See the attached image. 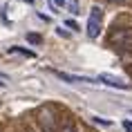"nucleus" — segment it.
<instances>
[{
  "label": "nucleus",
  "instance_id": "f257e3e1",
  "mask_svg": "<svg viewBox=\"0 0 132 132\" xmlns=\"http://www.w3.org/2000/svg\"><path fill=\"white\" fill-rule=\"evenodd\" d=\"M103 29V9L101 7H92L90 9V18H87V36L90 38H98Z\"/></svg>",
  "mask_w": 132,
  "mask_h": 132
},
{
  "label": "nucleus",
  "instance_id": "f8f14e48",
  "mask_svg": "<svg viewBox=\"0 0 132 132\" xmlns=\"http://www.w3.org/2000/svg\"><path fill=\"white\" fill-rule=\"evenodd\" d=\"M56 31H58V36H63V38H67V36H70V31H65V27H58Z\"/></svg>",
  "mask_w": 132,
  "mask_h": 132
},
{
  "label": "nucleus",
  "instance_id": "0eeeda50",
  "mask_svg": "<svg viewBox=\"0 0 132 132\" xmlns=\"http://www.w3.org/2000/svg\"><path fill=\"white\" fill-rule=\"evenodd\" d=\"M27 40L31 45H38V43H43V36L40 34H27Z\"/></svg>",
  "mask_w": 132,
  "mask_h": 132
},
{
  "label": "nucleus",
  "instance_id": "7ed1b4c3",
  "mask_svg": "<svg viewBox=\"0 0 132 132\" xmlns=\"http://www.w3.org/2000/svg\"><path fill=\"white\" fill-rule=\"evenodd\" d=\"M54 74L61 78V81H65V83H96L94 78L81 76V74H67V72H54Z\"/></svg>",
  "mask_w": 132,
  "mask_h": 132
},
{
  "label": "nucleus",
  "instance_id": "f03ea898",
  "mask_svg": "<svg viewBox=\"0 0 132 132\" xmlns=\"http://www.w3.org/2000/svg\"><path fill=\"white\" fill-rule=\"evenodd\" d=\"M96 81H101L108 87H114V90H130V83L123 81V78H119V76H114V74H98Z\"/></svg>",
  "mask_w": 132,
  "mask_h": 132
},
{
  "label": "nucleus",
  "instance_id": "ddd939ff",
  "mask_svg": "<svg viewBox=\"0 0 132 132\" xmlns=\"http://www.w3.org/2000/svg\"><path fill=\"white\" fill-rule=\"evenodd\" d=\"M0 87H7V83H5V78H0Z\"/></svg>",
  "mask_w": 132,
  "mask_h": 132
},
{
  "label": "nucleus",
  "instance_id": "1a4fd4ad",
  "mask_svg": "<svg viewBox=\"0 0 132 132\" xmlns=\"http://www.w3.org/2000/svg\"><path fill=\"white\" fill-rule=\"evenodd\" d=\"M90 119L94 121V123H98V125H108V128L112 125V121H110V119H101V117H90Z\"/></svg>",
  "mask_w": 132,
  "mask_h": 132
},
{
  "label": "nucleus",
  "instance_id": "2eb2a0df",
  "mask_svg": "<svg viewBox=\"0 0 132 132\" xmlns=\"http://www.w3.org/2000/svg\"><path fill=\"white\" fill-rule=\"evenodd\" d=\"M25 2H36V0H25Z\"/></svg>",
  "mask_w": 132,
  "mask_h": 132
},
{
  "label": "nucleus",
  "instance_id": "9d476101",
  "mask_svg": "<svg viewBox=\"0 0 132 132\" xmlns=\"http://www.w3.org/2000/svg\"><path fill=\"white\" fill-rule=\"evenodd\" d=\"M65 27L72 29V31H78V29H81V27H78V22H76V20H72V18H67V20H65Z\"/></svg>",
  "mask_w": 132,
  "mask_h": 132
},
{
  "label": "nucleus",
  "instance_id": "9b49d317",
  "mask_svg": "<svg viewBox=\"0 0 132 132\" xmlns=\"http://www.w3.org/2000/svg\"><path fill=\"white\" fill-rule=\"evenodd\" d=\"M123 130L125 132H132V121H130V119H123Z\"/></svg>",
  "mask_w": 132,
  "mask_h": 132
},
{
  "label": "nucleus",
  "instance_id": "423d86ee",
  "mask_svg": "<svg viewBox=\"0 0 132 132\" xmlns=\"http://www.w3.org/2000/svg\"><path fill=\"white\" fill-rule=\"evenodd\" d=\"M47 2H49V7L54 9V14H56V9L65 7V2H67V0H47Z\"/></svg>",
  "mask_w": 132,
  "mask_h": 132
},
{
  "label": "nucleus",
  "instance_id": "4468645a",
  "mask_svg": "<svg viewBox=\"0 0 132 132\" xmlns=\"http://www.w3.org/2000/svg\"><path fill=\"white\" fill-rule=\"evenodd\" d=\"M108 2H121V0H108Z\"/></svg>",
  "mask_w": 132,
  "mask_h": 132
},
{
  "label": "nucleus",
  "instance_id": "6e6552de",
  "mask_svg": "<svg viewBox=\"0 0 132 132\" xmlns=\"http://www.w3.org/2000/svg\"><path fill=\"white\" fill-rule=\"evenodd\" d=\"M61 132H78V130H76V125H74V121H65Z\"/></svg>",
  "mask_w": 132,
  "mask_h": 132
},
{
  "label": "nucleus",
  "instance_id": "20e7f679",
  "mask_svg": "<svg viewBox=\"0 0 132 132\" xmlns=\"http://www.w3.org/2000/svg\"><path fill=\"white\" fill-rule=\"evenodd\" d=\"M65 5L70 7V11H72L74 16H78V14H81V5H78V0H67Z\"/></svg>",
  "mask_w": 132,
  "mask_h": 132
},
{
  "label": "nucleus",
  "instance_id": "39448f33",
  "mask_svg": "<svg viewBox=\"0 0 132 132\" xmlns=\"http://www.w3.org/2000/svg\"><path fill=\"white\" fill-rule=\"evenodd\" d=\"M9 52H18V54H22V56H29V58H34V56H36V52H31V49H25V47H11Z\"/></svg>",
  "mask_w": 132,
  "mask_h": 132
}]
</instances>
